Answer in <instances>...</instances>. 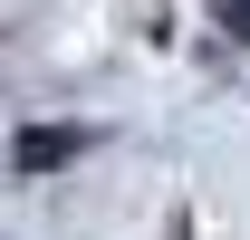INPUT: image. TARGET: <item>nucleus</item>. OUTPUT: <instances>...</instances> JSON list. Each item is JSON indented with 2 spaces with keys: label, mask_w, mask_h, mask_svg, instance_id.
<instances>
[{
  "label": "nucleus",
  "mask_w": 250,
  "mask_h": 240,
  "mask_svg": "<svg viewBox=\"0 0 250 240\" xmlns=\"http://www.w3.org/2000/svg\"><path fill=\"white\" fill-rule=\"evenodd\" d=\"M77 154H87V125H29V135L10 144V163H20V173H58Z\"/></svg>",
  "instance_id": "f257e3e1"
},
{
  "label": "nucleus",
  "mask_w": 250,
  "mask_h": 240,
  "mask_svg": "<svg viewBox=\"0 0 250 240\" xmlns=\"http://www.w3.org/2000/svg\"><path fill=\"white\" fill-rule=\"evenodd\" d=\"M212 20H221V39H241V48H250V0H212Z\"/></svg>",
  "instance_id": "f03ea898"
}]
</instances>
